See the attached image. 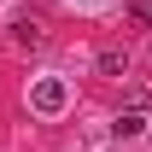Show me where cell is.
I'll list each match as a JSON object with an SVG mask.
<instances>
[{
	"label": "cell",
	"mask_w": 152,
	"mask_h": 152,
	"mask_svg": "<svg viewBox=\"0 0 152 152\" xmlns=\"http://www.w3.org/2000/svg\"><path fill=\"white\" fill-rule=\"evenodd\" d=\"M111 129H117V140H129V134H140V129H146V117H140V111H123Z\"/></svg>",
	"instance_id": "3957f363"
},
{
	"label": "cell",
	"mask_w": 152,
	"mask_h": 152,
	"mask_svg": "<svg viewBox=\"0 0 152 152\" xmlns=\"http://www.w3.org/2000/svg\"><path fill=\"white\" fill-rule=\"evenodd\" d=\"M41 41H47V29H41L35 18H18V23H12V47H41Z\"/></svg>",
	"instance_id": "7a4b0ae2"
},
{
	"label": "cell",
	"mask_w": 152,
	"mask_h": 152,
	"mask_svg": "<svg viewBox=\"0 0 152 152\" xmlns=\"http://www.w3.org/2000/svg\"><path fill=\"white\" fill-rule=\"evenodd\" d=\"M146 12H152V0H146Z\"/></svg>",
	"instance_id": "5b68a950"
},
{
	"label": "cell",
	"mask_w": 152,
	"mask_h": 152,
	"mask_svg": "<svg viewBox=\"0 0 152 152\" xmlns=\"http://www.w3.org/2000/svg\"><path fill=\"white\" fill-rule=\"evenodd\" d=\"M99 70H105V76H123V70H129V58L117 53V47H105V53H99Z\"/></svg>",
	"instance_id": "277c9868"
},
{
	"label": "cell",
	"mask_w": 152,
	"mask_h": 152,
	"mask_svg": "<svg viewBox=\"0 0 152 152\" xmlns=\"http://www.w3.org/2000/svg\"><path fill=\"white\" fill-rule=\"evenodd\" d=\"M64 105H70V88H64L58 76H41L35 88H29V111H41V117H58Z\"/></svg>",
	"instance_id": "6da1fadb"
}]
</instances>
